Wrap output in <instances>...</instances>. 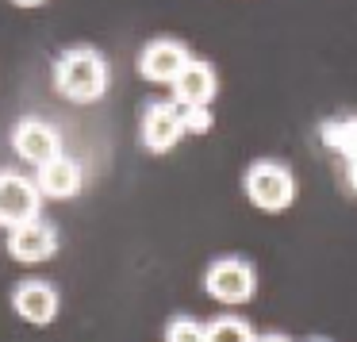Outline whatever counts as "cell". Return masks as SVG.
<instances>
[{"label":"cell","mask_w":357,"mask_h":342,"mask_svg":"<svg viewBox=\"0 0 357 342\" xmlns=\"http://www.w3.org/2000/svg\"><path fill=\"white\" fill-rule=\"evenodd\" d=\"M54 93L70 104H96L104 93H108V58L100 54L96 47H70L58 54L54 62Z\"/></svg>","instance_id":"cell-1"},{"label":"cell","mask_w":357,"mask_h":342,"mask_svg":"<svg viewBox=\"0 0 357 342\" xmlns=\"http://www.w3.org/2000/svg\"><path fill=\"white\" fill-rule=\"evenodd\" d=\"M242 188H246V200L254 204L257 211H269V216L292 208V200H296L292 170L280 165V162H269V158H261V162L250 165L246 177H242Z\"/></svg>","instance_id":"cell-2"},{"label":"cell","mask_w":357,"mask_h":342,"mask_svg":"<svg viewBox=\"0 0 357 342\" xmlns=\"http://www.w3.org/2000/svg\"><path fill=\"white\" fill-rule=\"evenodd\" d=\"M204 292L211 296L223 308H238V304H250L257 292V277L254 265L242 262V258H215L204 273Z\"/></svg>","instance_id":"cell-3"},{"label":"cell","mask_w":357,"mask_h":342,"mask_svg":"<svg viewBox=\"0 0 357 342\" xmlns=\"http://www.w3.org/2000/svg\"><path fill=\"white\" fill-rule=\"evenodd\" d=\"M12 150H16L27 165H35V170H39V165L54 162V158L62 154V135H58L47 119L24 116L16 127H12Z\"/></svg>","instance_id":"cell-4"},{"label":"cell","mask_w":357,"mask_h":342,"mask_svg":"<svg viewBox=\"0 0 357 342\" xmlns=\"http://www.w3.org/2000/svg\"><path fill=\"white\" fill-rule=\"evenodd\" d=\"M139 139L150 154H169L185 131L177 119V104L173 101H146L142 104V119H139Z\"/></svg>","instance_id":"cell-5"},{"label":"cell","mask_w":357,"mask_h":342,"mask_svg":"<svg viewBox=\"0 0 357 342\" xmlns=\"http://www.w3.org/2000/svg\"><path fill=\"white\" fill-rule=\"evenodd\" d=\"M39 188H35L31 177L16 170H0V227H20L27 219L39 216Z\"/></svg>","instance_id":"cell-6"},{"label":"cell","mask_w":357,"mask_h":342,"mask_svg":"<svg viewBox=\"0 0 357 342\" xmlns=\"http://www.w3.org/2000/svg\"><path fill=\"white\" fill-rule=\"evenodd\" d=\"M8 254L24 265H39L50 262L58 254V231L47 223V219H27V223L12 227L8 231Z\"/></svg>","instance_id":"cell-7"},{"label":"cell","mask_w":357,"mask_h":342,"mask_svg":"<svg viewBox=\"0 0 357 342\" xmlns=\"http://www.w3.org/2000/svg\"><path fill=\"white\" fill-rule=\"evenodd\" d=\"M188 62H192V54H188V47L177 39H150L146 47L139 50V73L146 81H154V85H173V77H177Z\"/></svg>","instance_id":"cell-8"},{"label":"cell","mask_w":357,"mask_h":342,"mask_svg":"<svg viewBox=\"0 0 357 342\" xmlns=\"http://www.w3.org/2000/svg\"><path fill=\"white\" fill-rule=\"evenodd\" d=\"M12 308H16V315L24 319V323L47 327V323H54V315H58V292L47 281L27 277V281H20L16 292H12Z\"/></svg>","instance_id":"cell-9"},{"label":"cell","mask_w":357,"mask_h":342,"mask_svg":"<svg viewBox=\"0 0 357 342\" xmlns=\"http://www.w3.org/2000/svg\"><path fill=\"white\" fill-rule=\"evenodd\" d=\"M215 93H219V77H215V70H211V62H200V58H192V62L173 77V104L211 108Z\"/></svg>","instance_id":"cell-10"},{"label":"cell","mask_w":357,"mask_h":342,"mask_svg":"<svg viewBox=\"0 0 357 342\" xmlns=\"http://www.w3.org/2000/svg\"><path fill=\"white\" fill-rule=\"evenodd\" d=\"M81 181H85L81 165L73 162V158L58 154L54 162L39 165V177H35V188H39V196H47V200H73V196L81 193Z\"/></svg>","instance_id":"cell-11"},{"label":"cell","mask_w":357,"mask_h":342,"mask_svg":"<svg viewBox=\"0 0 357 342\" xmlns=\"http://www.w3.org/2000/svg\"><path fill=\"white\" fill-rule=\"evenodd\" d=\"M319 142H323L326 150H334V154H354L357 150V112H349V116H331L319 124Z\"/></svg>","instance_id":"cell-12"},{"label":"cell","mask_w":357,"mask_h":342,"mask_svg":"<svg viewBox=\"0 0 357 342\" xmlns=\"http://www.w3.org/2000/svg\"><path fill=\"white\" fill-rule=\"evenodd\" d=\"M204 342H254V331L238 315H219L204 327Z\"/></svg>","instance_id":"cell-13"},{"label":"cell","mask_w":357,"mask_h":342,"mask_svg":"<svg viewBox=\"0 0 357 342\" xmlns=\"http://www.w3.org/2000/svg\"><path fill=\"white\" fill-rule=\"evenodd\" d=\"M177 119H181V131L185 135H208L215 127L211 108H192V104H177Z\"/></svg>","instance_id":"cell-14"},{"label":"cell","mask_w":357,"mask_h":342,"mask_svg":"<svg viewBox=\"0 0 357 342\" xmlns=\"http://www.w3.org/2000/svg\"><path fill=\"white\" fill-rule=\"evenodd\" d=\"M165 342H204V323L192 315H173L165 323Z\"/></svg>","instance_id":"cell-15"},{"label":"cell","mask_w":357,"mask_h":342,"mask_svg":"<svg viewBox=\"0 0 357 342\" xmlns=\"http://www.w3.org/2000/svg\"><path fill=\"white\" fill-rule=\"evenodd\" d=\"M346 170H349V185H354V193H357V150L346 154Z\"/></svg>","instance_id":"cell-16"},{"label":"cell","mask_w":357,"mask_h":342,"mask_svg":"<svg viewBox=\"0 0 357 342\" xmlns=\"http://www.w3.org/2000/svg\"><path fill=\"white\" fill-rule=\"evenodd\" d=\"M254 342H292L288 334H277V331H269V334H254Z\"/></svg>","instance_id":"cell-17"},{"label":"cell","mask_w":357,"mask_h":342,"mask_svg":"<svg viewBox=\"0 0 357 342\" xmlns=\"http://www.w3.org/2000/svg\"><path fill=\"white\" fill-rule=\"evenodd\" d=\"M8 4H16V8H43L47 0H8Z\"/></svg>","instance_id":"cell-18"},{"label":"cell","mask_w":357,"mask_h":342,"mask_svg":"<svg viewBox=\"0 0 357 342\" xmlns=\"http://www.w3.org/2000/svg\"><path fill=\"white\" fill-rule=\"evenodd\" d=\"M311 342H331V339H311Z\"/></svg>","instance_id":"cell-19"}]
</instances>
